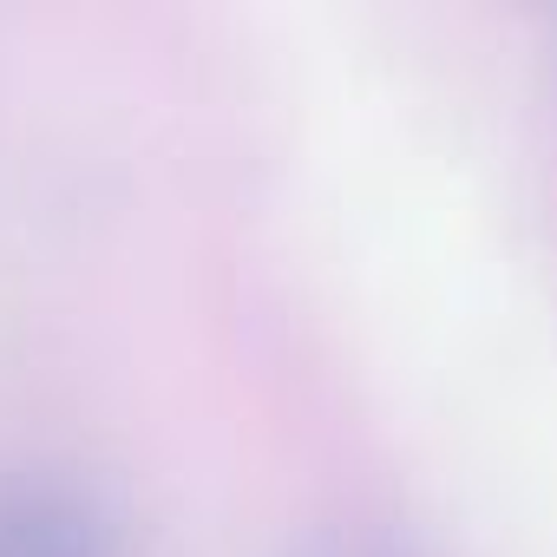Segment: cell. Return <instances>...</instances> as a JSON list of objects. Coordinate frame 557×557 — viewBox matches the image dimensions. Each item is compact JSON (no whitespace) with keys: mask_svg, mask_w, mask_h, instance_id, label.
Segmentation results:
<instances>
[{"mask_svg":"<svg viewBox=\"0 0 557 557\" xmlns=\"http://www.w3.org/2000/svg\"><path fill=\"white\" fill-rule=\"evenodd\" d=\"M0 557H119V531L92 492L66 479L0 485Z\"/></svg>","mask_w":557,"mask_h":557,"instance_id":"obj_1","label":"cell"},{"mask_svg":"<svg viewBox=\"0 0 557 557\" xmlns=\"http://www.w3.org/2000/svg\"><path fill=\"white\" fill-rule=\"evenodd\" d=\"M315 557H387V550H374V544H355V537H348V544L335 537V544H322Z\"/></svg>","mask_w":557,"mask_h":557,"instance_id":"obj_2","label":"cell"}]
</instances>
